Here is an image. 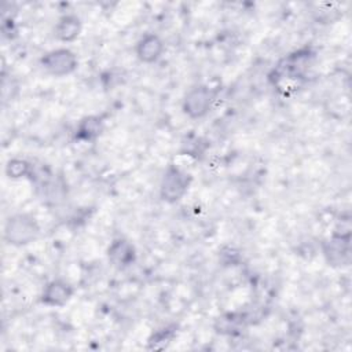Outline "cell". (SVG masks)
<instances>
[{
  "label": "cell",
  "mask_w": 352,
  "mask_h": 352,
  "mask_svg": "<svg viewBox=\"0 0 352 352\" xmlns=\"http://www.w3.org/2000/svg\"><path fill=\"white\" fill-rule=\"evenodd\" d=\"M107 258L113 267L124 270L136 261V249L128 239L116 238L107 248Z\"/></svg>",
  "instance_id": "8992f818"
},
{
  "label": "cell",
  "mask_w": 352,
  "mask_h": 352,
  "mask_svg": "<svg viewBox=\"0 0 352 352\" xmlns=\"http://www.w3.org/2000/svg\"><path fill=\"white\" fill-rule=\"evenodd\" d=\"M40 235V224L30 213H15L10 216L4 226V241L12 246H25L36 241Z\"/></svg>",
  "instance_id": "6da1fadb"
},
{
  "label": "cell",
  "mask_w": 352,
  "mask_h": 352,
  "mask_svg": "<svg viewBox=\"0 0 352 352\" xmlns=\"http://www.w3.org/2000/svg\"><path fill=\"white\" fill-rule=\"evenodd\" d=\"M103 131V120L99 116H87L80 120L76 128V139L80 142H94Z\"/></svg>",
  "instance_id": "30bf717a"
},
{
  "label": "cell",
  "mask_w": 352,
  "mask_h": 352,
  "mask_svg": "<svg viewBox=\"0 0 352 352\" xmlns=\"http://www.w3.org/2000/svg\"><path fill=\"white\" fill-rule=\"evenodd\" d=\"M214 94L206 85H195L187 91L182 102L183 113L191 120L205 117L213 104Z\"/></svg>",
  "instance_id": "277c9868"
},
{
  "label": "cell",
  "mask_w": 352,
  "mask_h": 352,
  "mask_svg": "<svg viewBox=\"0 0 352 352\" xmlns=\"http://www.w3.org/2000/svg\"><path fill=\"white\" fill-rule=\"evenodd\" d=\"M165 50V44L162 38L155 33H146L139 38L135 47L136 56L143 63H154L157 62Z\"/></svg>",
  "instance_id": "ba28073f"
},
{
  "label": "cell",
  "mask_w": 352,
  "mask_h": 352,
  "mask_svg": "<svg viewBox=\"0 0 352 352\" xmlns=\"http://www.w3.org/2000/svg\"><path fill=\"white\" fill-rule=\"evenodd\" d=\"M32 172V165L22 158H12L6 165V175L10 179H22L29 176Z\"/></svg>",
  "instance_id": "8fae6325"
},
{
  "label": "cell",
  "mask_w": 352,
  "mask_h": 352,
  "mask_svg": "<svg viewBox=\"0 0 352 352\" xmlns=\"http://www.w3.org/2000/svg\"><path fill=\"white\" fill-rule=\"evenodd\" d=\"M81 29V19L74 14H66L58 19L54 34L62 43H72L80 36Z\"/></svg>",
  "instance_id": "9c48e42d"
},
{
  "label": "cell",
  "mask_w": 352,
  "mask_h": 352,
  "mask_svg": "<svg viewBox=\"0 0 352 352\" xmlns=\"http://www.w3.org/2000/svg\"><path fill=\"white\" fill-rule=\"evenodd\" d=\"M191 177L176 165H168L160 183V197L168 204L180 201L188 191Z\"/></svg>",
  "instance_id": "7a4b0ae2"
},
{
  "label": "cell",
  "mask_w": 352,
  "mask_h": 352,
  "mask_svg": "<svg viewBox=\"0 0 352 352\" xmlns=\"http://www.w3.org/2000/svg\"><path fill=\"white\" fill-rule=\"evenodd\" d=\"M324 257L330 265L341 267L348 265L351 257V245H349V232L334 235L330 241L324 243Z\"/></svg>",
  "instance_id": "52a82bcc"
},
{
  "label": "cell",
  "mask_w": 352,
  "mask_h": 352,
  "mask_svg": "<svg viewBox=\"0 0 352 352\" xmlns=\"http://www.w3.org/2000/svg\"><path fill=\"white\" fill-rule=\"evenodd\" d=\"M74 287L65 279H52L50 280L40 296V300L44 305L59 308L65 307L73 297Z\"/></svg>",
  "instance_id": "5b68a950"
},
{
  "label": "cell",
  "mask_w": 352,
  "mask_h": 352,
  "mask_svg": "<svg viewBox=\"0 0 352 352\" xmlns=\"http://www.w3.org/2000/svg\"><path fill=\"white\" fill-rule=\"evenodd\" d=\"M40 65L48 74L65 77L77 70L78 58L72 50L62 47L45 52L40 59Z\"/></svg>",
  "instance_id": "3957f363"
}]
</instances>
